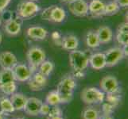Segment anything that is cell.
<instances>
[{"mask_svg": "<svg viewBox=\"0 0 128 119\" xmlns=\"http://www.w3.org/2000/svg\"><path fill=\"white\" fill-rule=\"evenodd\" d=\"M15 81L13 69H3L0 71V85L6 83Z\"/></svg>", "mask_w": 128, "mask_h": 119, "instance_id": "cell-22", "label": "cell"}, {"mask_svg": "<svg viewBox=\"0 0 128 119\" xmlns=\"http://www.w3.org/2000/svg\"><path fill=\"white\" fill-rule=\"evenodd\" d=\"M28 86L30 87V89L31 91H42L44 88L42 86H41L40 84H38V83L35 81L32 77H30V79L28 80Z\"/></svg>", "mask_w": 128, "mask_h": 119, "instance_id": "cell-32", "label": "cell"}, {"mask_svg": "<svg viewBox=\"0 0 128 119\" xmlns=\"http://www.w3.org/2000/svg\"><path fill=\"white\" fill-rule=\"evenodd\" d=\"M22 29V24L18 20L14 18H10L8 19L4 25V29L7 34L10 36H16L18 35Z\"/></svg>", "mask_w": 128, "mask_h": 119, "instance_id": "cell-16", "label": "cell"}, {"mask_svg": "<svg viewBox=\"0 0 128 119\" xmlns=\"http://www.w3.org/2000/svg\"><path fill=\"white\" fill-rule=\"evenodd\" d=\"M2 24V18H1V16H0V25Z\"/></svg>", "mask_w": 128, "mask_h": 119, "instance_id": "cell-43", "label": "cell"}, {"mask_svg": "<svg viewBox=\"0 0 128 119\" xmlns=\"http://www.w3.org/2000/svg\"><path fill=\"white\" fill-rule=\"evenodd\" d=\"M38 69H39L38 72L41 74H42L46 77H48L50 76V75L54 71V64L50 60H45L40 64V66L38 67Z\"/></svg>", "mask_w": 128, "mask_h": 119, "instance_id": "cell-23", "label": "cell"}, {"mask_svg": "<svg viewBox=\"0 0 128 119\" xmlns=\"http://www.w3.org/2000/svg\"><path fill=\"white\" fill-rule=\"evenodd\" d=\"M0 119H6V118H5V114L0 113Z\"/></svg>", "mask_w": 128, "mask_h": 119, "instance_id": "cell-40", "label": "cell"}, {"mask_svg": "<svg viewBox=\"0 0 128 119\" xmlns=\"http://www.w3.org/2000/svg\"><path fill=\"white\" fill-rule=\"evenodd\" d=\"M108 95H105V99L107 100V103L112 104L114 107L120 103V96L117 95V93L113 94H107Z\"/></svg>", "mask_w": 128, "mask_h": 119, "instance_id": "cell-29", "label": "cell"}, {"mask_svg": "<svg viewBox=\"0 0 128 119\" xmlns=\"http://www.w3.org/2000/svg\"><path fill=\"white\" fill-rule=\"evenodd\" d=\"M0 107H1L2 112L3 114H11L14 111V107H13V105L10 102V100L9 98H4L0 99Z\"/></svg>", "mask_w": 128, "mask_h": 119, "instance_id": "cell-25", "label": "cell"}, {"mask_svg": "<svg viewBox=\"0 0 128 119\" xmlns=\"http://www.w3.org/2000/svg\"><path fill=\"white\" fill-rule=\"evenodd\" d=\"M68 6L69 11L76 17H85L88 14V4L85 0H74Z\"/></svg>", "mask_w": 128, "mask_h": 119, "instance_id": "cell-9", "label": "cell"}, {"mask_svg": "<svg viewBox=\"0 0 128 119\" xmlns=\"http://www.w3.org/2000/svg\"><path fill=\"white\" fill-rule=\"evenodd\" d=\"M97 36L99 37L100 44H108L113 38V32L108 25H102L96 30Z\"/></svg>", "mask_w": 128, "mask_h": 119, "instance_id": "cell-17", "label": "cell"}, {"mask_svg": "<svg viewBox=\"0 0 128 119\" xmlns=\"http://www.w3.org/2000/svg\"><path fill=\"white\" fill-rule=\"evenodd\" d=\"M42 19L54 23H61L66 17V12L62 7L52 5L46 8L41 14Z\"/></svg>", "mask_w": 128, "mask_h": 119, "instance_id": "cell-4", "label": "cell"}, {"mask_svg": "<svg viewBox=\"0 0 128 119\" xmlns=\"http://www.w3.org/2000/svg\"><path fill=\"white\" fill-rule=\"evenodd\" d=\"M105 3L101 0H92L88 4V12L94 17L104 15Z\"/></svg>", "mask_w": 128, "mask_h": 119, "instance_id": "cell-15", "label": "cell"}, {"mask_svg": "<svg viewBox=\"0 0 128 119\" xmlns=\"http://www.w3.org/2000/svg\"><path fill=\"white\" fill-rule=\"evenodd\" d=\"M116 40L120 45L122 46L128 45V24L127 22L121 23L117 29Z\"/></svg>", "mask_w": 128, "mask_h": 119, "instance_id": "cell-20", "label": "cell"}, {"mask_svg": "<svg viewBox=\"0 0 128 119\" xmlns=\"http://www.w3.org/2000/svg\"><path fill=\"white\" fill-rule=\"evenodd\" d=\"M52 40L54 41H59V40L60 39V34L57 32V31H54V33H52Z\"/></svg>", "mask_w": 128, "mask_h": 119, "instance_id": "cell-37", "label": "cell"}, {"mask_svg": "<svg viewBox=\"0 0 128 119\" xmlns=\"http://www.w3.org/2000/svg\"><path fill=\"white\" fill-rule=\"evenodd\" d=\"M18 64L16 56L11 52L5 51L0 53V66L3 69H13Z\"/></svg>", "mask_w": 128, "mask_h": 119, "instance_id": "cell-11", "label": "cell"}, {"mask_svg": "<svg viewBox=\"0 0 128 119\" xmlns=\"http://www.w3.org/2000/svg\"><path fill=\"white\" fill-rule=\"evenodd\" d=\"M11 2V0H0V13L3 12Z\"/></svg>", "mask_w": 128, "mask_h": 119, "instance_id": "cell-35", "label": "cell"}, {"mask_svg": "<svg viewBox=\"0 0 128 119\" xmlns=\"http://www.w3.org/2000/svg\"><path fill=\"white\" fill-rule=\"evenodd\" d=\"M40 10V6L35 2L23 0L18 4L16 12L19 18L23 20H29L36 16Z\"/></svg>", "mask_w": 128, "mask_h": 119, "instance_id": "cell-3", "label": "cell"}, {"mask_svg": "<svg viewBox=\"0 0 128 119\" xmlns=\"http://www.w3.org/2000/svg\"><path fill=\"white\" fill-rule=\"evenodd\" d=\"M69 64L74 72L76 78H83L84 72L87 69L89 60L84 52L80 50H72L69 53Z\"/></svg>", "mask_w": 128, "mask_h": 119, "instance_id": "cell-1", "label": "cell"}, {"mask_svg": "<svg viewBox=\"0 0 128 119\" xmlns=\"http://www.w3.org/2000/svg\"><path fill=\"white\" fill-rule=\"evenodd\" d=\"M60 1L61 2H64V3H65V4H68L69 3H71L72 2H73L74 0H60Z\"/></svg>", "mask_w": 128, "mask_h": 119, "instance_id": "cell-38", "label": "cell"}, {"mask_svg": "<svg viewBox=\"0 0 128 119\" xmlns=\"http://www.w3.org/2000/svg\"><path fill=\"white\" fill-rule=\"evenodd\" d=\"M120 6L118 5V3L116 1L111 2L108 4H105V8H104V15L111 16L117 14L120 10Z\"/></svg>", "mask_w": 128, "mask_h": 119, "instance_id": "cell-27", "label": "cell"}, {"mask_svg": "<svg viewBox=\"0 0 128 119\" xmlns=\"http://www.w3.org/2000/svg\"><path fill=\"white\" fill-rule=\"evenodd\" d=\"M100 86L103 92L106 94L118 93L120 91V83L118 79L112 76H104L100 80Z\"/></svg>", "mask_w": 128, "mask_h": 119, "instance_id": "cell-8", "label": "cell"}, {"mask_svg": "<svg viewBox=\"0 0 128 119\" xmlns=\"http://www.w3.org/2000/svg\"><path fill=\"white\" fill-rule=\"evenodd\" d=\"M100 119H114L111 115H104L103 117L100 118Z\"/></svg>", "mask_w": 128, "mask_h": 119, "instance_id": "cell-39", "label": "cell"}, {"mask_svg": "<svg viewBox=\"0 0 128 119\" xmlns=\"http://www.w3.org/2000/svg\"><path fill=\"white\" fill-rule=\"evenodd\" d=\"M2 33H0V44L2 42Z\"/></svg>", "mask_w": 128, "mask_h": 119, "instance_id": "cell-42", "label": "cell"}, {"mask_svg": "<svg viewBox=\"0 0 128 119\" xmlns=\"http://www.w3.org/2000/svg\"><path fill=\"white\" fill-rule=\"evenodd\" d=\"M76 87V82L75 77L66 76L59 82L56 87L60 99V103H68L71 102L73 96V91Z\"/></svg>", "mask_w": 128, "mask_h": 119, "instance_id": "cell-2", "label": "cell"}, {"mask_svg": "<svg viewBox=\"0 0 128 119\" xmlns=\"http://www.w3.org/2000/svg\"><path fill=\"white\" fill-rule=\"evenodd\" d=\"M29 1H32V2H37L38 0H29Z\"/></svg>", "mask_w": 128, "mask_h": 119, "instance_id": "cell-44", "label": "cell"}, {"mask_svg": "<svg viewBox=\"0 0 128 119\" xmlns=\"http://www.w3.org/2000/svg\"><path fill=\"white\" fill-rule=\"evenodd\" d=\"M26 34L31 39L38 40V41H42V40L46 38L48 35V31L44 27L35 25V26H31V27H30L26 30Z\"/></svg>", "mask_w": 128, "mask_h": 119, "instance_id": "cell-13", "label": "cell"}, {"mask_svg": "<svg viewBox=\"0 0 128 119\" xmlns=\"http://www.w3.org/2000/svg\"><path fill=\"white\" fill-rule=\"evenodd\" d=\"M27 97L22 93H14L10 95V100L14 111H22L27 102Z\"/></svg>", "mask_w": 128, "mask_h": 119, "instance_id": "cell-19", "label": "cell"}, {"mask_svg": "<svg viewBox=\"0 0 128 119\" xmlns=\"http://www.w3.org/2000/svg\"><path fill=\"white\" fill-rule=\"evenodd\" d=\"M16 90H17V85L15 83V81L6 83L4 84L0 85V91L6 95H13L14 93H15Z\"/></svg>", "mask_w": 128, "mask_h": 119, "instance_id": "cell-26", "label": "cell"}, {"mask_svg": "<svg viewBox=\"0 0 128 119\" xmlns=\"http://www.w3.org/2000/svg\"><path fill=\"white\" fill-rule=\"evenodd\" d=\"M0 113H2V110H1V107H0Z\"/></svg>", "mask_w": 128, "mask_h": 119, "instance_id": "cell-46", "label": "cell"}, {"mask_svg": "<svg viewBox=\"0 0 128 119\" xmlns=\"http://www.w3.org/2000/svg\"><path fill=\"white\" fill-rule=\"evenodd\" d=\"M60 45L65 50H68V51L76 50L79 46V40L74 35L68 34L62 38Z\"/></svg>", "mask_w": 128, "mask_h": 119, "instance_id": "cell-18", "label": "cell"}, {"mask_svg": "<svg viewBox=\"0 0 128 119\" xmlns=\"http://www.w3.org/2000/svg\"><path fill=\"white\" fill-rule=\"evenodd\" d=\"M114 109V107L108 103H106L103 105V112L104 115H111Z\"/></svg>", "mask_w": 128, "mask_h": 119, "instance_id": "cell-33", "label": "cell"}, {"mask_svg": "<svg viewBox=\"0 0 128 119\" xmlns=\"http://www.w3.org/2000/svg\"><path fill=\"white\" fill-rule=\"evenodd\" d=\"M51 119H64V118H63L61 116H57V117H55V118H52Z\"/></svg>", "mask_w": 128, "mask_h": 119, "instance_id": "cell-41", "label": "cell"}, {"mask_svg": "<svg viewBox=\"0 0 128 119\" xmlns=\"http://www.w3.org/2000/svg\"><path fill=\"white\" fill-rule=\"evenodd\" d=\"M106 60V67H114L124 58L122 48L114 47L108 49L104 53Z\"/></svg>", "mask_w": 128, "mask_h": 119, "instance_id": "cell-7", "label": "cell"}, {"mask_svg": "<svg viewBox=\"0 0 128 119\" xmlns=\"http://www.w3.org/2000/svg\"><path fill=\"white\" fill-rule=\"evenodd\" d=\"M86 45L90 48H96L100 45V41L99 37L97 36V33L94 30H90L86 34L85 37Z\"/></svg>", "mask_w": 128, "mask_h": 119, "instance_id": "cell-21", "label": "cell"}, {"mask_svg": "<svg viewBox=\"0 0 128 119\" xmlns=\"http://www.w3.org/2000/svg\"><path fill=\"white\" fill-rule=\"evenodd\" d=\"M80 98L87 105L100 104L105 100V94L96 87H86L82 91Z\"/></svg>", "mask_w": 128, "mask_h": 119, "instance_id": "cell-5", "label": "cell"}, {"mask_svg": "<svg viewBox=\"0 0 128 119\" xmlns=\"http://www.w3.org/2000/svg\"><path fill=\"white\" fill-rule=\"evenodd\" d=\"M42 101L35 97L27 99V102L23 109V111L30 116H37L39 114L40 109L42 104Z\"/></svg>", "mask_w": 128, "mask_h": 119, "instance_id": "cell-12", "label": "cell"}, {"mask_svg": "<svg viewBox=\"0 0 128 119\" xmlns=\"http://www.w3.org/2000/svg\"><path fill=\"white\" fill-rule=\"evenodd\" d=\"M89 64L92 68L95 70H101L106 67V60L104 53L102 52H96L92 54L88 57Z\"/></svg>", "mask_w": 128, "mask_h": 119, "instance_id": "cell-14", "label": "cell"}, {"mask_svg": "<svg viewBox=\"0 0 128 119\" xmlns=\"http://www.w3.org/2000/svg\"><path fill=\"white\" fill-rule=\"evenodd\" d=\"M62 114V111L61 109L58 107V106H54V107H50V112L47 114V117L48 119H51L52 118H55L57 116H61Z\"/></svg>", "mask_w": 128, "mask_h": 119, "instance_id": "cell-31", "label": "cell"}, {"mask_svg": "<svg viewBox=\"0 0 128 119\" xmlns=\"http://www.w3.org/2000/svg\"><path fill=\"white\" fill-rule=\"evenodd\" d=\"M50 106L46 103H43L42 104V107L40 109V112H39V114H42L43 116H47V114L50 112Z\"/></svg>", "mask_w": 128, "mask_h": 119, "instance_id": "cell-34", "label": "cell"}, {"mask_svg": "<svg viewBox=\"0 0 128 119\" xmlns=\"http://www.w3.org/2000/svg\"><path fill=\"white\" fill-rule=\"evenodd\" d=\"M14 119H25L23 118H14Z\"/></svg>", "mask_w": 128, "mask_h": 119, "instance_id": "cell-45", "label": "cell"}, {"mask_svg": "<svg viewBox=\"0 0 128 119\" xmlns=\"http://www.w3.org/2000/svg\"><path fill=\"white\" fill-rule=\"evenodd\" d=\"M13 72H14V75L15 80L19 82L28 81L34 73L28 65L18 63L13 68Z\"/></svg>", "mask_w": 128, "mask_h": 119, "instance_id": "cell-10", "label": "cell"}, {"mask_svg": "<svg viewBox=\"0 0 128 119\" xmlns=\"http://www.w3.org/2000/svg\"><path fill=\"white\" fill-rule=\"evenodd\" d=\"M83 119H99L100 112L94 107H88L82 114Z\"/></svg>", "mask_w": 128, "mask_h": 119, "instance_id": "cell-28", "label": "cell"}, {"mask_svg": "<svg viewBox=\"0 0 128 119\" xmlns=\"http://www.w3.org/2000/svg\"><path fill=\"white\" fill-rule=\"evenodd\" d=\"M46 102L50 107H54V106H58L60 103V99L58 92L56 91H52L48 92L46 95Z\"/></svg>", "mask_w": 128, "mask_h": 119, "instance_id": "cell-24", "label": "cell"}, {"mask_svg": "<svg viewBox=\"0 0 128 119\" xmlns=\"http://www.w3.org/2000/svg\"><path fill=\"white\" fill-rule=\"evenodd\" d=\"M31 77L38 83V84H40L43 87H45L46 86V84H47V77H46L45 76H43V75L41 74L39 72H35L34 74H33Z\"/></svg>", "mask_w": 128, "mask_h": 119, "instance_id": "cell-30", "label": "cell"}, {"mask_svg": "<svg viewBox=\"0 0 128 119\" xmlns=\"http://www.w3.org/2000/svg\"><path fill=\"white\" fill-rule=\"evenodd\" d=\"M116 2L118 3L120 7L125 8L128 6V0H116Z\"/></svg>", "mask_w": 128, "mask_h": 119, "instance_id": "cell-36", "label": "cell"}, {"mask_svg": "<svg viewBox=\"0 0 128 119\" xmlns=\"http://www.w3.org/2000/svg\"><path fill=\"white\" fill-rule=\"evenodd\" d=\"M99 119H100V118H99Z\"/></svg>", "mask_w": 128, "mask_h": 119, "instance_id": "cell-47", "label": "cell"}, {"mask_svg": "<svg viewBox=\"0 0 128 119\" xmlns=\"http://www.w3.org/2000/svg\"><path fill=\"white\" fill-rule=\"evenodd\" d=\"M26 57H27L29 64L28 66L31 69V71L34 72L43 61L46 60V55L43 48L38 46H34L30 48L28 50Z\"/></svg>", "mask_w": 128, "mask_h": 119, "instance_id": "cell-6", "label": "cell"}]
</instances>
